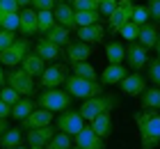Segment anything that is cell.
<instances>
[{
	"mask_svg": "<svg viewBox=\"0 0 160 149\" xmlns=\"http://www.w3.org/2000/svg\"><path fill=\"white\" fill-rule=\"evenodd\" d=\"M135 124L140 129L142 149H153L160 145V113L158 110H140V113H135Z\"/></svg>",
	"mask_w": 160,
	"mask_h": 149,
	"instance_id": "1",
	"label": "cell"
},
{
	"mask_svg": "<svg viewBox=\"0 0 160 149\" xmlns=\"http://www.w3.org/2000/svg\"><path fill=\"white\" fill-rule=\"evenodd\" d=\"M117 106V96L114 94H98V96H92V99H85V103L80 106V115H82L85 122H92L96 115L105 113V110H114Z\"/></svg>",
	"mask_w": 160,
	"mask_h": 149,
	"instance_id": "2",
	"label": "cell"
},
{
	"mask_svg": "<svg viewBox=\"0 0 160 149\" xmlns=\"http://www.w3.org/2000/svg\"><path fill=\"white\" fill-rule=\"evenodd\" d=\"M67 92L71 96H78V99H92V96H98L103 94V85L98 80H85L80 76H67Z\"/></svg>",
	"mask_w": 160,
	"mask_h": 149,
	"instance_id": "3",
	"label": "cell"
},
{
	"mask_svg": "<svg viewBox=\"0 0 160 149\" xmlns=\"http://www.w3.org/2000/svg\"><path fill=\"white\" fill-rule=\"evenodd\" d=\"M37 106L39 108H46V110H67L71 106V94L69 92H62L60 87H50L46 92L39 94L37 99Z\"/></svg>",
	"mask_w": 160,
	"mask_h": 149,
	"instance_id": "4",
	"label": "cell"
},
{
	"mask_svg": "<svg viewBox=\"0 0 160 149\" xmlns=\"http://www.w3.org/2000/svg\"><path fill=\"white\" fill-rule=\"evenodd\" d=\"M28 53H30V39H28V37H16V41L0 53V64L16 67L18 62H23V57Z\"/></svg>",
	"mask_w": 160,
	"mask_h": 149,
	"instance_id": "5",
	"label": "cell"
},
{
	"mask_svg": "<svg viewBox=\"0 0 160 149\" xmlns=\"http://www.w3.org/2000/svg\"><path fill=\"white\" fill-rule=\"evenodd\" d=\"M133 9H135L133 0H119L117 7H114V12L108 16V23H110L112 32H119V30L126 25L130 19H133Z\"/></svg>",
	"mask_w": 160,
	"mask_h": 149,
	"instance_id": "6",
	"label": "cell"
},
{
	"mask_svg": "<svg viewBox=\"0 0 160 149\" xmlns=\"http://www.w3.org/2000/svg\"><path fill=\"white\" fill-rule=\"evenodd\" d=\"M57 129H60L62 133L76 136V133H80L85 129V119H82L80 113H76V110H67V113H62L60 117H57Z\"/></svg>",
	"mask_w": 160,
	"mask_h": 149,
	"instance_id": "7",
	"label": "cell"
},
{
	"mask_svg": "<svg viewBox=\"0 0 160 149\" xmlns=\"http://www.w3.org/2000/svg\"><path fill=\"white\" fill-rule=\"evenodd\" d=\"M7 85L14 87L18 94L28 96V94H32V89H34V80H32L30 73H25L23 69H14V71L7 73Z\"/></svg>",
	"mask_w": 160,
	"mask_h": 149,
	"instance_id": "8",
	"label": "cell"
},
{
	"mask_svg": "<svg viewBox=\"0 0 160 149\" xmlns=\"http://www.w3.org/2000/svg\"><path fill=\"white\" fill-rule=\"evenodd\" d=\"M67 67L64 64H53V67H46L43 69V73L39 76V83H41V87H46V89H50V87H60L64 80H67Z\"/></svg>",
	"mask_w": 160,
	"mask_h": 149,
	"instance_id": "9",
	"label": "cell"
},
{
	"mask_svg": "<svg viewBox=\"0 0 160 149\" xmlns=\"http://www.w3.org/2000/svg\"><path fill=\"white\" fill-rule=\"evenodd\" d=\"M126 57H128V64H130V69H133V71L142 69V67H147V62H149L147 48H144L142 44H135V41H130V44H128V48H126Z\"/></svg>",
	"mask_w": 160,
	"mask_h": 149,
	"instance_id": "10",
	"label": "cell"
},
{
	"mask_svg": "<svg viewBox=\"0 0 160 149\" xmlns=\"http://www.w3.org/2000/svg\"><path fill=\"white\" fill-rule=\"evenodd\" d=\"M76 145L80 149H105L103 138H98L92 126H85L80 133H76Z\"/></svg>",
	"mask_w": 160,
	"mask_h": 149,
	"instance_id": "11",
	"label": "cell"
},
{
	"mask_svg": "<svg viewBox=\"0 0 160 149\" xmlns=\"http://www.w3.org/2000/svg\"><path fill=\"white\" fill-rule=\"evenodd\" d=\"M119 85H121V92L126 96H140L144 89H147V80H144V76H140V73H128Z\"/></svg>",
	"mask_w": 160,
	"mask_h": 149,
	"instance_id": "12",
	"label": "cell"
},
{
	"mask_svg": "<svg viewBox=\"0 0 160 149\" xmlns=\"http://www.w3.org/2000/svg\"><path fill=\"white\" fill-rule=\"evenodd\" d=\"M18 30H21L25 37L37 35V32H39V25H37V12L30 9V7L21 9V12H18Z\"/></svg>",
	"mask_w": 160,
	"mask_h": 149,
	"instance_id": "13",
	"label": "cell"
},
{
	"mask_svg": "<svg viewBox=\"0 0 160 149\" xmlns=\"http://www.w3.org/2000/svg\"><path fill=\"white\" fill-rule=\"evenodd\" d=\"M53 16H55V23H60L64 28H76V9L67 3H57L53 7Z\"/></svg>",
	"mask_w": 160,
	"mask_h": 149,
	"instance_id": "14",
	"label": "cell"
},
{
	"mask_svg": "<svg viewBox=\"0 0 160 149\" xmlns=\"http://www.w3.org/2000/svg\"><path fill=\"white\" fill-rule=\"evenodd\" d=\"M53 136H55V129H50V124L48 126H39V129H28V133H25L30 147H46Z\"/></svg>",
	"mask_w": 160,
	"mask_h": 149,
	"instance_id": "15",
	"label": "cell"
},
{
	"mask_svg": "<svg viewBox=\"0 0 160 149\" xmlns=\"http://www.w3.org/2000/svg\"><path fill=\"white\" fill-rule=\"evenodd\" d=\"M92 55V48H89V44H85V41H69L67 44V60L71 64H76V62H87V57Z\"/></svg>",
	"mask_w": 160,
	"mask_h": 149,
	"instance_id": "16",
	"label": "cell"
},
{
	"mask_svg": "<svg viewBox=\"0 0 160 149\" xmlns=\"http://www.w3.org/2000/svg\"><path fill=\"white\" fill-rule=\"evenodd\" d=\"M53 122V110H32L30 115L23 119V129H39V126H48Z\"/></svg>",
	"mask_w": 160,
	"mask_h": 149,
	"instance_id": "17",
	"label": "cell"
},
{
	"mask_svg": "<svg viewBox=\"0 0 160 149\" xmlns=\"http://www.w3.org/2000/svg\"><path fill=\"white\" fill-rule=\"evenodd\" d=\"M78 37L80 41L85 44H101L105 37V30L101 23H94V25H85V28H78Z\"/></svg>",
	"mask_w": 160,
	"mask_h": 149,
	"instance_id": "18",
	"label": "cell"
},
{
	"mask_svg": "<svg viewBox=\"0 0 160 149\" xmlns=\"http://www.w3.org/2000/svg\"><path fill=\"white\" fill-rule=\"evenodd\" d=\"M128 76V71L121 64H108L103 73H101V85H117Z\"/></svg>",
	"mask_w": 160,
	"mask_h": 149,
	"instance_id": "19",
	"label": "cell"
},
{
	"mask_svg": "<svg viewBox=\"0 0 160 149\" xmlns=\"http://www.w3.org/2000/svg\"><path fill=\"white\" fill-rule=\"evenodd\" d=\"M92 129L94 133H96L98 138H108L110 136V131H112V115H110V110H105V113H101L92 119Z\"/></svg>",
	"mask_w": 160,
	"mask_h": 149,
	"instance_id": "20",
	"label": "cell"
},
{
	"mask_svg": "<svg viewBox=\"0 0 160 149\" xmlns=\"http://www.w3.org/2000/svg\"><path fill=\"white\" fill-rule=\"evenodd\" d=\"M158 37H160V32H158V28H156V23H144V25H140V35H137V39H140V44L144 48H153L156 44H158Z\"/></svg>",
	"mask_w": 160,
	"mask_h": 149,
	"instance_id": "21",
	"label": "cell"
},
{
	"mask_svg": "<svg viewBox=\"0 0 160 149\" xmlns=\"http://www.w3.org/2000/svg\"><path fill=\"white\" fill-rule=\"evenodd\" d=\"M140 101H142L144 110H160V87H156V85L147 87L140 94Z\"/></svg>",
	"mask_w": 160,
	"mask_h": 149,
	"instance_id": "22",
	"label": "cell"
},
{
	"mask_svg": "<svg viewBox=\"0 0 160 149\" xmlns=\"http://www.w3.org/2000/svg\"><path fill=\"white\" fill-rule=\"evenodd\" d=\"M43 62H46V60H43L41 55H37V53H28V55L23 57V71L30 73V76H41L43 69H46V67H43Z\"/></svg>",
	"mask_w": 160,
	"mask_h": 149,
	"instance_id": "23",
	"label": "cell"
},
{
	"mask_svg": "<svg viewBox=\"0 0 160 149\" xmlns=\"http://www.w3.org/2000/svg\"><path fill=\"white\" fill-rule=\"evenodd\" d=\"M34 53L41 55L43 60H57L60 57V46L53 44V41H48V39H39L37 46H34Z\"/></svg>",
	"mask_w": 160,
	"mask_h": 149,
	"instance_id": "24",
	"label": "cell"
},
{
	"mask_svg": "<svg viewBox=\"0 0 160 149\" xmlns=\"http://www.w3.org/2000/svg\"><path fill=\"white\" fill-rule=\"evenodd\" d=\"M46 39L48 41H53V44H57V46H67V44L71 41V35H69V28H64V25H53L46 32Z\"/></svg>",
	"mask_w": 160,
	"mask_h": 149,
	"instance_id": "25",
	"label": "cell"
},
{
	"mask_svg": "<svg viewBox=\"0 0 160 149\" xmlns=\"http://www.w3.org/2000/svg\"><path fill=\"white\" fill-rule=\"evenodd\" d=\"M32 110H34V101H30V99H21L18 103H14V106H12V117L18 119V122H23V119L30 115Z\"/></svg>",
	"mask_w": 160,
	"mask_h": 149,
	"instance_id": "26",
	"label": "cell"
},
{
	"mask_svg": "<svg viewBox=\"0 0 160 149\" xmlns=\"http://www.w3.org/2000/svg\"><path fill=\"white\" fill-rule=\"evenodd\" d=\"M21 140H23V133H21V129H7L2 136H0V147H2V149L18 147Z\"/></svg>",
	"mask_w": 160,
	"mask_h": 149,
	"instance_id": "27",
	"label": "cell"
},
{
	"mask_svg": "<svg viewBox=\"0 0 160 149\" xmlns=\"http://www.w3.org/2000/svg\"><path fill=\"white\" fill-rule=\"evenodd\" d=\"M105 55L110 60V64H121V60L126 57V48L119 41H110V44H105Z\"/></svg>",
	"mask_w": 160,
	"mask_h": 149,
	"instance_id": "28",
	"label": "cell"
},
{
	"mask_svg": "<svg viewBox=\"0 0 160 149\" xmlns=\"http://www.w3.org/2000/svg\"><path fill=\"white\" fill-rule=\"evenodd\" d=\"M73 73L80 76V78H85V80H98V73L89 62H76L73 64Z\"/></svg>",
	"mask_w": 160,
	"mask_h": 149,
	"instance_id": "29",
	"label": "cell"
},
{
	"mask_svg": "<svg viewBox=\"0 0 160 149\" xmlns=\"http://www.w3.org/2000/svg\"><path fill=\"white\" fill-rule=\"evenodd\" d=\"M37 25H39V32H43V35H46L48 30L55 25L53 9H41V12H37Z\"/></svg>",
	"mask_w": 160,
	"mask_h": 149,
	"instance_id": "30",
	"label": "cell"
},
{
	"mask_svg": "<svg viewBox=\"0 0 160 149\" xmlns=\"http://www.w3.org/2000/svg\"><path fill=\"white\" fill-rule=\"evenodd\" d=\"M46 149H71V136L69 133H62V131L55 133V136L48 140Z\"/></svg>",
	"mask_w": 160,
	"mask_h": 149,
	"instance_id": "31",
	"label": "cell"
},
{
	"mask_svg": "<svg viewBox=\"0 0 160 149\" xmlns=\"http://www.w3.org/2000/svg\"><path fill=\"white\" fill-rule=\"evenodd\" d=\"M98 23V12H76V28Z\"/></svg>",
	"mask_w": 160,
	"mask_h": 149,
	"instance_id": "32",
	"label": "cell"
},
{
	"mask_svg": "<svg viewBox=\"0 0 160 149\" xmlns=\"http://www.w3.org/2000/svg\"><path fill=\"white\" fill-rule=\"evenodd\" d=\"M0 30H18V12L0 14Z\"/></svg>",
	"mask_w": 160,
	"mask_h": 149,
	"instance_id": "33",
	"label": "cell"
},
{
	"mask_svg": "<svg viewBox=\"0 0 160 149\" xmlns=\"http://www.w3.org/2000/svg\"><path fill=\"white\" fill-rule=\"evenodd\" d=\"M147 67H149V80H151V85L160 87V57L149 60Z\"/></svg>",
	"mask_w": 160,
	"mask_h": 149,
	"instance_id": "34",
	"label": "cell"
},
{
	"mask_svg": "<svg viewBox=\"0 0 160 149\" xmlns=\"http://www.w3.org/2000/svg\"><path fill=\"white\" fill-rule=\"evenodd\" d=\"M133 21L135 25H144V23H149V9H147V5H137L135 9H133Z\"/></svg>",
	"mask_w": 160,
	"mask_h": 149,
	"instance_id": "35",
	"label": "cell"
},
{
	"mask_svg": "<svg viewBox=\"0 0 160 149\" xmlns=\"http://www.w3.org/2000/svg\"><path fill=\"white\" fill-rule=\"evenodd\" d=\"M0 99H2L5 103H9V106H14V103H18L21 101V94L16 92L14 87H0Z\"/></svg>",
	"mask_w": 160,
	"mask_h": 149,
	"instance_id": "36",
	"label": "cell"
},
{
	"mask_svg": "<svg viewBox=\"0 0 160 149\" xmlns=\"http://www.w3.org/2000/svg\"><path fill=\"white\" fill-rule=\"evenodd\" d=\"M76 12H98V0H73Z\"/></svg>",
	"mask_w": 160,
	"mask_h": 149,
	"instance_id": "37",
	"label": "cell"
},
{
	"mask_svg": "<svg viewBox=\"0 0 160 149\" xmlns=\"http://www.w3.org/2000/svg\"><path fill=\"white\" fill-rule=\"evenodd\" d=\"M119 35L123 37V39H128V41H135V39H137V35H140V25H135L133 21H128V23L119 30Z\"/></svg>",
	"mask_w": 160,
	"mask_h": 149,
	"instance_id": "38",
	"label": "cell"
},
{
	"mask_svg": "<svg viewBox=\"0 0 160 149\" xmlns=\"http://www.w3.org/2000/svg\"><path fill=\"white\" fill-rule=\"evenodd\" d=\"M14 41H16V35H14L12 30H0V53H2L7 46H12Z\"/></svg>",
	"mask_w": 160,
	"mask_h": 149,
	"instance_id": "39",
	"label": "cell"
},
{
	"mask_svg": "<svg viewBox=\"0 0 160 149\" xmlns=\"http://www.w3.org/2000/svg\"><path fill=\"white\" fill-rule=\"evenodd\" d=\"M119 0H98V14H103V16H110L114 12V7H117Z\"/></svg>",
	"mask_w": 160,
	"mask_h": 149,
	"instance_id": "40",
	"label": "cell"
},
{
	"mask_svg": "<svg viewBox=\"0 0 160 149\" xmlns=\"http://www.w3.org/2000/svg\"><path fill=\"white\" fill-rule=\"evenodd\" d=\"M147 9H149V19H153V23H160V0H149Z\"/></svg>",
	"mask_w": 160,
	"mask_h": 149,
	"instance_id": "41",
	"label": "cell"
},
{
	"mask_svg": "<svg viewBox=\"0 0 160 149\" xmlns=\"http://www.w3.org/2000/svg\"><path fill=\"white\" fill-rule=\"evenodd\" d=\"M12 12H21L16 0H0V14H12Z\"/></svg>",
	"mask_w": 160,
	"mask_h": 149,
	"instance_id": "42",
	"label": "cell"
},
{
	"mask_svg": "<svg viewBox=\"0 0 160 149\" xmlns=\"http://www.w3.org/2000/svg\"><path fill=\"white\" fill-rule=\"evenodd\" d=\"M32 5L37 7V12H41V9H53L57 0H32Z\"/></svg>",
	"mask_w": 160,
	"mask_h": 149,
	"instance_id": "43",
	"label": "cell"
},
{
	"mask_svg": "<svg viewBox=\"0 0 160 149\" xmlns=\"http://www.w3.org/2000/svg\"><path fill=\"white\" fill-rule=\"evenodd\" d=\"M9 115H12V106H9V103H5L2 99H0V119H7Z\"/></svg>",
	"mask_w": 160,
	"mask_h": 149,
	"instance_id": "44",
	"label": "cell"
},
{
	"mask_svg": "<svg viewBox=\"0 0 160 149\" xmlns=\"http://www.w3.org/2000/svg\"><path fill=\"white\" fill-rule=\"evenodd\" d=\"M7 129H9V126H7V119H0V136H2Z\"/></svg>",
	"mask_w": 160,
	"mask_h": 149,
	"instance_id": "45",
	"label": "cell"
},
{
	"mask_svg": "<svg viewBox=\"0 0 160 149\" xmlns=\"http://www.w3.org/2000/svg\"><path fill=\"white\" fill-rule=\"evenodd\" d=\"M16 3H18V7H21V9H25L28 5H32V0H16Z\"/></svg>",
	"mask_w": 160,
	"mask_h": 149,
	"instance_id": "46",
	"label": "cell"
},
{
	"mask_svg": "<svg viewBox=\"0 0 160 149\" xmlns=\"http://www.w3.org/2000/svg\"><path fill=\"white\" fill-rule=\"evenodd\" d=\"M5 71H2V64H0V87H5Z\"/></svg>",
	"mask_w": 160,
	"mask_h": 149,
	"instance_id": "47",
	"label": "cell"
},
{
	"mask_svg": "<svg viewBox=\"0 0 160 149\" xmlns=\"http://www.w3.org/2000/svg\"><path fill=\"white\" fill-rule=\"evenodd\" d=\"M156 51H158V57H160V37H158V44H156Z\"/></svg>",
	"mask_w": 160,
	"mask_h": 149,
	"instance_id": "48",
	"label": "cell"
},
{
	"mask_svg": "<svg viewBox=\"0 0 160 149\" xmlns=\"http://www.w3.org/2000/svg\"><path fill=\"white\" fill-rule=\"evenodd\" d=\"M9 149H25V147H21V145H18V147H9Z\"/></svg>",
	"mask_w": 160,
	"mask_h": 149,
	"instance_id": "49",
	"label": "cell"
},
{
	"mask_svg": "<svg viewBox=\"0 0 160 149\" xmlns=\"http://www.w3.org/2000/svg\"><path fill=\"white\" fill-rule=\"evenodd\" d=\"M30 149H43V147H30Z\"/></svg>",
	"mask_w": 160,
	"mask_h": 149,
	"instance_id": "50",
	"label": "cell"
},
{
	"mask_svg": "<svg viewBox=\"0 0 160 149\" xmlns=\"http://www.w3.org/2000/svg\"><path fill=\"white\" fill-rule=\"evenodd\" d=\"M71 149H80V147H78V145H76V147H71Z\"/></svg>",
	"mask_w": 160,
	"mask_h": 149,
	"instance_id": "51",
	"label": "cell"
},
{
	"mask_svg": "<svg viewBox=\"0 0 160 149\" xmlns=\"http://www.w3.org/2000/svg\"><path fill=\"white\" fill-rule=\"evenodd\" d=\"M57 3H67V0H57Z\"/></svg>",
	"mask_w": 160,
	"mask_h": 149,
	"instance_id": "52",
	"label": "cell"
}]
</instances>
